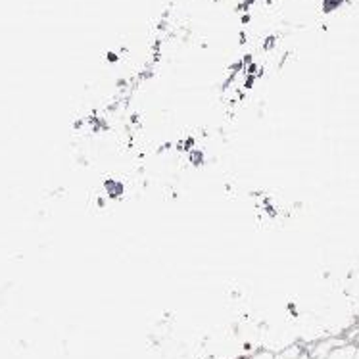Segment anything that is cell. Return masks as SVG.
I'll list each match as a JSON object with an SVG mask.
<instances>
[{
	"label": "cell",
	"mask_w": 359,
	"mask_h": 359,
	"mask_svg": "<svg viewBox=\"0 0 359 359\" xmlns=\"http://www.w3.org/2000/svg\"><path fill=\"white\" fill-rule=\"evenodd\" d=\"M323 359H355V344L346 342V344L334 348L329 355H325Z\"/></svg>",
	"instance_id": "obj_1"
},
{
	"label": "cell",
	"mask_w": 359,
	"mask_h": 359,
	"mask_svg": "<svg viewBox=\"0 0 359 359\" xmlns=\"http://www.w3.org/2000/svg\"><path fill=\"white\" fill-rule=\"evenodd\" d=\"M273 359H311V355L300 346H290V348H285L283 352L275 353Z\"/></svg>",
	"instance_id": "obj_2"
},
{
	"label": "cell",
	"mask_w": 359,
	"mask_h": 359,
	"mask_svg": "<svg viewBox=\"0 0 359 359\" xmlns=\"http://www.w3.org/2000/svg\"><path fill=\"white\" fill-rule=\"evenodd\" d=\"M275 358V353L269 352V350H264V352H257L254 355H250L248 359H273Z\"/></svg>",
	"instance_id": "obj_3"
},
{
	"label": "cell",
	"mask_w": 359,
	"mask_h": 359,
	"mask_svg": "<svg viewBox=\"0 0 359 359\" xmlns=\"http://www.w3.org/2000/svg\"><path fill=\"white\" fill-rule=\"evenodd\" d=\"M355 359H359V342L355 344Z\"/></svg>",
	"instance_id": "obj_4"
}]
</instances>
